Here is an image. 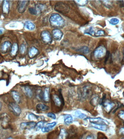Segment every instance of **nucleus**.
<instances>
[{
    "instance_id": "72a5a7b5",
    "label": "nucleus",
    "mask_w": 124,
    "mask_h": 139,
    "mask_svg": "<svg viewBox=\"0 0 124 139\" xmlns=\"http://www.w3.org/2000/svg\"><path fill=\"white\" fill-rule=\"evenodd\" d=\"M85 33L89 35H94L95 34V32L94 30H93V28L92 27H90L89 30L86 31Z\"/></svg>"
},
{
    "instance_id": "8fccbe9b",
    "label": "nucleus",
    "mask_w": 124,
    "mask_h": 139,
    "mask_svg": "<svg viewBox=\"0 0 124 139\" xmlns=\"http://www.w3.org/2000/svg\"></svg>"
},
{
    "instance_id": "a19ab883",
    "label": "nucleus",
    "mask_w": 124,
    "mask_h": 139,
    "mask_svg": "<svg viewBox=\"0 0 124 139\" xmlns=\"http://www.w3.org/2000/svg\"><path fill=\"white\" fill-rule=\"evenodd\" d=\"M118 1L120 2V3H119V4H119L120 7H124V4L123 1Z\"/></svg>"
},
{
    "instance_id": "58836bf2",
    "label": "nucleus",
    "mask_w": 124,
    "mask_h": 139,
    "mask_svg": "<svg viewBox=\"0 0 124 139\" xmlns=\"http://www.w3.org/2000/svg\"><path fill=\"white\" fill-rule=\"evenodd\" d=\"M118 116L119 118L124 120V111H121L119 112Z\"/></svg>"
},
{
    "instance_id": "c756f323",
    "label": "nucleus",
    "mask_w": 124,
    "mask_h": 139,
    "mask_svg": "<svg viewBox=\"0 0 124 139\" xmlns=\"http://www.w3.org/2000/svg\"><path fill=\"white\" fill-rule=\"evenodd\" d=\"M119 20L115 18H113L110 20V23L113 25H115L119 22Z\"/></svg>"
},
{
    "instance_id": "2f4dec72",
    "label": "nucleus",
    "mask_w": 124,
    "mask_h": 139,
    "mask_svg": "<svg viewBox=\"0 0 124 139\" xmlns=\"http://www.w3.org/2000/svg\"><path fill=\"white\" fill-rule=\"evenodd\" d=\"M29 11L30 14L33 15H36L37 13V11L36 8L33 7H30L29 8Z\"/></svg>"
},
{
    "instance_id": "f8f14e48",
    "label": "nucleus",
    "mask_w": 124,
    "mask_h": 139,
    "mask_svg": "<svg viewBox=\"0 0 124 139\" xmlns=\"http://www.w3.org/2000/svg\"><path fill=\"white\" fill-rule=\"evenodd\" d=\"M92 126L94 128L102 131H106L107 129L106 125L92 123Z\"/></svg>"
},
{
    "instance_id": "c85d7f7f",
    "label": "nucleus",
    "mask_w": 124,
    "mask_h": 139,
    "mask_svg": "<svg viewBox=\"0 0 124 139\" xmlns=\"http://www.w3.org/2000/svg\"><path fill=\"white\" fill-rule=\"evenodd\" d=\"M76 4L79 6H84L88 4V2L87 0H77L75 1Z\"/></svg>"
},
{
    "instance_id": "412c9836",
    "label": "nucleus",
    "mask_w": 124,
    "mask_h": 139,
    "mask_svg": "<svg viewBox=\"0 0 124 139\" xmlns=\"http://www.w3.org/2000/svg\"><path fill=\"white\" fill-rule=\"evenodd\" d=\"M18 50V46L17 43H14L12 45L11 50V54L12 56H15L16 55Z\"/></svg>"
},
{
    "instance_id": "49530a36",
    "label": "nucleus",
    "mask_w": 124,
    "mask_h": 139,
    "mask_svg": "<svg viewBox=\"0 0 124 139\" xmlns=\"http://www.w3.org/2000/svg\"><path fill=\"white\" fill-rule=\"evenodd\" d=\"M1 2H2V1L0 0V5L1 4Z\"/></svg>"
},
{
    "instance_id": "09e8293b",
    "label": "nucleus",
    "mask_w": 124,
    "mask_h": 139,
    "mask_svg": "<svg viewBox=\"0 0 124 139\" xmlns=\"http://www.w3.org/2000/svg\"><path fill=\"white\" fill-rule=\"evenodd\" d=\"M122 139H124V138H122Z\"/></svg>"
},
{
    "instance_id": "473e14b6",
    "label": "nucleus",
    "mask_w": 124,
    "mask_h": 139,
    "mask_svg": "<svg viewBox=\"0 0 124 139\" xmlns=\"http://www.w3.org/2000/svg\"><path fill=\"white\" fill-rule=\"evenodd\" d=\"M104 5H105L107 8H110L111 7V3H110L111 1H102Z\"/></svg>"
},
{
    "instance_id": "423d86ee",
    "label": "nucleus",
    "mask_w": 124,
    "mask_h": 139,
    "mask_svg": "<svg viewBox=\"0 0 124 139\" xmlns=\"http://www.w3.org/2000/svg\"><path fill=\"white\" fill-rule=\"evenodd\" d=\"M41 36L43 41L45 42L50 43L52 41V38L51 34L48 31H43L41 32Z\"/></svg>"
},
{
    "instance_id": "4c0bfd02",
    "label": "nucleus",
    "mask_w": 124,
    "mask_h": 139,
    "mask_svg": "<svg viewBox=\"0 0 124 139\" xmlns=\"http://www.w3.org/2000/svg\"><path fill=\"white\" fill-rule=\"evenodd\" d=\"M104 34V32L102 30L98 31L96 33V35L97 36H102Z\"/></svg>"
},
{
    "instance_id": "f704fd0d",
    "label": "nucleus",
    "mask_w": 124,
    "mask_h": 139,
    "mask_svg": "<svg viewBox=\"0 0 124 139\" xmlns=\"http://www.w3.org/2000/svg\"><path fill=\"white\" fill-rule=\"evenodd\" d=\"M20 52L22 54H23L25 53L26 51V46L24 44L21 45L20 48Z\"/></svg>"
},
{
    "instance_id": "4be33fe9",
    "label": "nucleus",
    "mask_w": 124,
    "mask_h": 139,
    "mask_svg": "<svg viewBox=\"0 0 124 139\" xmlns=\"http://www.w3.org/2000/svg\"><path fill=\"white\" fill-rule=\"evenodd\" d=\"M25 27L26 29L30 31L33 30L35 28V25L31 21H26L25 23Z\"/></svg>"
},
{
    "instance_id": "3c124183",
    "label": "nucleus",
    "mask_w": 124,
    "mask_h": 139,
    "mask_svg": "<svg viewBox=\"0 0 124 139\" xmlns=\"http://www.w3.org/2000/svg\"></svg>"
},
{
    "instance_id": "9b49d317",
    "label": "nucleus",
    "mask_w": 124,
    "mask_h": 139,
    "mask_svg": "<svg viewBox=\"0 0 124 139\" xmlns=\"http://www.w3.org/2000/svg\"><path fill=\"white\" fill-rule=\"evenodd\" d=\"M11 45V43L9 41H6L1 45V51L2 53H5L7 52Z\"/></svg>"
},
{
    "instance_id": "f03ea898",
    "label": "nucleus",
    "mask_w": 124,
    "mask_h": 139,
    "mask_svg": "<svg viewBox=\"0 0 124 139\" xmlns=\"http://www.w3.org/2000/svg\"><path fill=\"white\" fill-rule=\"evenodd\" d=\"M54 8L55 11L62 14H67L70 10V8L68 4L61 2L57 3Z\"/></svg>"
},
{
    "instance_id": "9d476101",
    "label": "nucleus",
    "mask_w": 124,
    "mask_h": 139,
    "mask_svg": "<svg viewBox=\"0 0 124 139\" xmlns=\"http://www.w3.org/2000/svg\"><path fill=\"white\" fill-rule=\"evenodd\" d=\"M52 35L54 39L56 40H60L62 39L63 33L61 31L56 29L52 31Z\"/></svg>"
},
{
    "instance_id": "37998d69",
    "label": "nucleus",
    "mask_w": 124,
    "mask_h": 139,
    "mask_svg": "<svg viewBox=\"0 0 124 139\" xmlns=\"http://www.w3.org/2000/svg\"><path fill=\"white\" fill-rule=\"evenodd\" d=\"M3 32V31L2 29H0V35L2 34Z\"/></svg>"
},
{
    "instance_id": "e433bc0d",
    "label": "nucleus",
    "mask_w": 124,
    "mask_h": 139,
    "mask_svg": "<svg viewBox=\"0 0 124 139\" xmlns=\"http://www.w3.org/2000/svg\"><path fill=\"white\" fill-rule=\"evenodd\" d=\"M47 116L48 117L51 118L53 119H56V115L54 113H48L47 115Z\"/></svg>"
},
{
    "instance_id": "dca6fc26",
    "label": "nucleus",
    "mask_w": 124,
    "mask_h": 139,
    "mask_svg": "<svg viewBox=\"0 0 124 139\" xmlns=\"http://www.w3.org/2000/svg\"><path fill=\"white\" fill-rule=\"evenodd\" d=\"M9 7L10 5L8 1L7 0L4 1L2 7L3 13L5 14H7L9 12Z\"/></svg>"
},
{
    "instance_id": "a18cd8bd",
    "label": "nucleus",
    "mask_w": 124,
    "mask_h": 139,
    "mask_svg": "<svg viewBox=\"0 0 124 139\" xmlns=\"http://www.w3.org/2000/svg\"><path fill=\"white\" fill-rule=\"evenodd\" d=\"M100 139H107L106 138H105V137H103V138H101Z\"/></svg>"
},
{
    "instance_id": "1a4fd4ad",
    "label": "nucleus",
    "mask_w": 124,
    "mask_h": 139,
    "mask_svg": "<svg viewBox=\"0 0 124 139\" xmlns=\"http://www.w3.org/2000/svg\"><path fill=\"white\" fill-rule=\"evenodd\" d=\"M89 121L91 123L106 125H107L108 123L107 121L99 118H90Z\"/></svg>"
},
{
    "instance_id": "a878e982",
    "label": "nucleus",
    "mask_w": 124,
    "mask_h": 139,
    "mask_svg": "<svg viewBox=\"0 0 124 139\" xmlns=\"http://www.w3.org/2000/svg\"><path fill=\"white\" fill-rule=\"evenodd\" d=\"M77 51L83 54H87L89 53V49L87 46H83L78 49Z\"/></svg>"
},
{
    "instance_id": "39448f33",
    "label": "nucleus",
    "mask_w": 124,
    "mask_h": 139,
    "mask_svg": "<svg viewBox=\"0 0 124 139\" xmlns=\"http://www.w3.org/2000/svg\"><path fill=\"white\" fill-rule=\"evenodd\" d=\"M29 1H19L18 2V11L21 13L25 12L29 4Z\"/></svg>"
},
{
    "instance_id": "b1692460",
    "label": "nucleus",
    "mask_w": 124,
    "mask_h": 139,
    "mask_svg": "<svg viewBox=\"0 0 124 139\" xmlns=\"http://www.w3.org/2000/svg\"><path fill=\"white\" fill-rule=\"evenodd\" d=\"M25 94L29 98H31L33 95V93L31 88L29 87H26L25 88Z\"/></svg>"
},
{
    "instance_id": "6e6552de",
    "label": "nucleus",
    "mask_w": 124,
    "mask_h": 139,
    "mask_svg": "<svg viewBox=\"0 0 124 139\" xmlns=\"http://www.w3.org/2000/svg\"><path fill=\"white\" fill-rule=\"evenodd\" d=\"M36 123L35 122H22L20 126L22 129H32L35 128Z\"/></svg>"
},
{
    "instance_id": "5701e85b",
    "label": "nucleus",
    "mask_w": 124,
    "mask_h": 139,
    "mask_svg": "<svg viewBox=\"0 0 124 139\" xmlns=\"http://www.w3.org/2000/svg\"><path fill=\"white\" fill-rule=\"evenodd\" d=\"M75 116L79 119H83L87 118V116L85 114L82 113L81 111L79 110H77L75 112Z\"/></svg>"
},
{
    "instance_id": "2eb2a0df",
    "label": "nucleus",
    "mask_w": 124,
    "mask_h": 139,
    "mask_svg": "<svg viewBox=\"0 0 124 139\" xmlns=\"http://www.w3.org/2000/svg\"><path fill=\"white\" fill-rule=\"evenodd\" d=\"M50 88L47 87L45 88L44 92L43 97V99L46 102L49 101L50 100Z\"/></svg>"
},
{
    "instance_id": "de8ad7c7",
    "label": "nucleus",
    "mask_w": 124,
    "mask_h": 139,
    "mask_svg": "<svg viewBox=\"0 0 124 139\" xmlns=\"http://www.w3.org/2000/svg\"><path fill=\"white\" fill-rule=\"evenodd\" d=\"M12 139L11 138H8V139Z\"/></svg>"
},
{
    "instance_id": "4468645a",
    "label": "nucleus",
    "mask_w": 124,
    "mask_h": 139,
    "mask_svg": "<svg viewBox=\"0 0 124 139\" xmlns=\"http://www.w3.org/2000/svg\"><path fill=\"white\" fill-rule=\"evenodd\" d=\"M36 109L40 111H46L49 110L50 107L44 104L39 103L37 105Z\"/></svg>"
},
{
    "instance_id": "aec40b11",
    "label": "nucleus",
    "mask_w": 124,
    "mask_h": 139,
    "mask_svg": "<svg viewBox=\"0 0 124 139\" xmlns=\"http://www.w3.org/2000/svg\"><path fill=\"white\" fill-rule=\"evenodd\" d=\"M53 100L55 104L57 107H60L62 104L61 100L56 95H54L53 96Z\"/></svg>"
},
{
    "instance_id": "f257e3e1",
    "label": "nucleus",
    "mask_w": 124,
    "mask_h": 139,
    "mask_svg": "<svg viewBox=\"0 0 124 139\" xmlns=\"http://www.w3.org/2000/svg\"><path fill=\"white\" fill-rule=\"evenodd\" d=\"M50 25L55 28H61L65 24V21L60 15L57 14L51 15L50 19Z\"/></svg>"
},
{
    "instance_id": "c9c22d12",
    "label": "nucleus",
    "mask_w": 124,
    "mask_h": 139,
    "mask_svg": "<svg viewBox=\"0 0 124 139\" xmlns=\"http://www.w3.org/2000/svg\"><path fill=\"white\" fill-rule=\"evenodd\" d=\"M56 124L57 122H53L52 123H48L46 126L52 129L56 125Z\"/></svg>"
},
{
    "instance_id": "cd10ccee",
    "label": "nucleus",
    "mask_w": 124,
    "mask_h": 139,
    "mask_svg": "<svg viewBox=\"0 0 124 139\" xmlns=\"http://www.w3.org/2000/svg\"><path fill=\"white\" fill-rule=\"evenodd\" d=\"M98 98L97 96H95L92 99L90 100V104L94 106H96L97 105L98 102Z\"/></svg>"
},
{
    "instance_id": "393cba45",
    "label": "nucleus",
    "mask_w": 124,
    "mask_h": 139,
    "mask_svg": "<svg viewBox=\"0 0 124 139\" xmlns=\"http://www.w3.org/2000/svg\"><path fill=\"white\" fill-rule=\"evenodd\" d=\"M39 116L32 113H29L28 116V119L30 121H36L39 119Z\"/></svg>"
},
{
    "instance_id": "ea45409f",
    "label": "nucleus",
    "mask_w": 124,
    "mask_h": 139,
    "mask_svg": "<svg viewBox=\"0 0 124 139\" xmlns=\"http://www.w3.org/2000/svg\"><path fill=\"white\" fill-rule=\"evenodd\" d=\"M85 139H94L93 136L92 135H89L86 137Z\"/></svg>"
},
{
    "instance_id": "20e7f679",
    "label": "nucleus",
    "mask_w": 124,
    "mask_h": 139,
    "mask_svg": "<svg viewBox=\"0 0 124 139\" xmlns=\"http://www.w3.org/2000/svg\"><path fill=\"white\" fill-rule=\"evenodd\" d=\"M10 109L16 116H19L21 114L22 110L20 107L16 102H11L9 104Z\"/></svg>"
},
{
    "instance_id": "7c9ffc66",
    "label": "nucleus",
    "mask_w": 124,
    "mask_h": 139,
    "mask_svg": "<svg viewBox=\"0 0 124 139\" xmlns=\"http://www.w3.org/2000/svg\"><path fill=\"white\" fill-rule=\"evenodd\" d=\"M67 135V133L64 129H62L61 130L60 134V137L61 139H63L65 138Z\"/></svg>"
},
{
    "instance_id": "f3484780",
    "label": "nucleus",
    "mask_w": 124,
    "mask_h": 139,
    "mask_svg": "<svg viewBox=\"0 0 124 139\" xmlns=\"http://www.w3.org/2000/svg\"><path fill=\"white\" fill-rule=\"evenodd\" d=\"M11 94L12 98L17 103H20L21 101V97L19 93L16 91H12Z\"/></svg>"
},
{
    "instance_id": "0eeeda50",
    "label": "nucleus",
    "mask_w": 124,
    "mask_h": 139,
    "mask_svg": "<svg viewBox=\"0 0 124 139\" xmlns=\"http://www.w3.org/2000/svg\"><path fill=\"white\" fill-rule=\"evenodd\" d=\"M92 90L90 87L88 86L84 87L81 91V96L83 99H86L91 95Z\"/></svg>"
},
{
    "instance_id": "79ce46f5",
    "label": "nucleus",
    "mask_w": 124,
    "mask_h": 139,
    "mask_svg": "<svg viewBox=\"0 0 124 139\" xmlns=\"http://www.w3.org/2000/svg\"><path fill=\"white\" fill-rule=\"evenodd\" d=\"M119 132L121 134L124 135V128H122L119 130Z\"/></svg>"
},
{
    "instance_id": "bb28decb",
    "label": "nucleus",
    "mask_w": 124,
    "mask_h": 139,
    "mask_svg": "<svg viewBox=\"0 0 124 139\" xmlns=\"http://www.w3.org/2000/svg\"><path fill=\"white\" fill-rule=\"evenodd\" d=\"M46 122L44 121H41L36 123L35 128L37 130H39L40 129H42L44 127V125Z\"/></svg>"
},
{
    "instance_id": "ddd939ff",
    "label": "nucleus",
    "mask_w": 124,
    "mask_h": 139,
    "mask_svg": "<svg viewBox=\"0 0 124 139\" xmlns=\"http://www.w3.org/2000/svg\"><path fill=\"white\" fill-rule=\"evenodd\" d=\"M104 104V106L105 111L108 113L111 111L115 105V104L114 103L109 101L106 102Z\"/></svg>"
},
{
    "instance_id": "c03bdc74",
    "label": "nucleus",
    "mask_w": 124,
    "mask_h": 139,
    "mask_svg": "<svg viewBox=\"0 0 124 139\" xmlns=\"http://www.w3.org/2000/svg\"><path fill=\"white\" fill-rule=\"evenodd\" d=\"M1 103L0 102V110L1 108Z\"/></svg>"
},
{
    "instance_id": "6ab92c4d",
    "label": "nucleus",
    "mask_w": 124,
    "mask_h": 139,
    "mask_svg": "<svg viewBox=\"0 0 124 139\" xmlns=\"http://www.w3.org/2000/svg\"><path fill=\"white\" fill-rule=\"evenodd\" d=\"M38 53L37 49L34 47H32L29 51V56L30 58H33Z\"/></svg>"
},
{
    "instance_id": "7ed1b4c3",
    "label": "nucleus",
    "mask_w": 124,
    "mask_h": 139,
    "mask_svg": "<svg viewBox=\"0 0 124 139\" xmlns=\"http://www.w3.org/2000/svg\"><path fill=\"white\" fill-rule=\"evenodd\" d=\"M106 54V50L105 48L103 46H100L98 47L94 51V54L96 58H101L104 56Z\"/></svg>"
},
{
    "instance_id": "a211bd4d",
    "label": "nucleus",
    "mask_w": 124,
    "mask_h": 139,
    "mask_svg": "<svg viewBox=\"0 0 124 139\" xmlns=\"http://www.w3.org/2000/svg\"><path fill=\"white\" fill-rule=\"evenodd\" d=\"M64 123L67 125H69L72 123L73 122V118L70 115H65L64 116Z\"/></svg>"
}]
</instances>
